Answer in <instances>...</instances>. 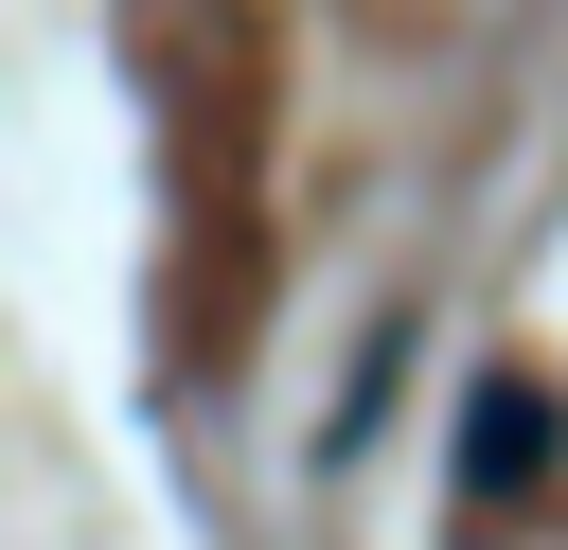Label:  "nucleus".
Returning a JSON list of instances; mask_svg holds the SVG:
<instances>
[{
  "instance_id": "1",
  "label": "nucleus",
  "mask_w": 568,
  "mask_h": 550,
  "mask_svg": "<svg viewBox=\"0 0 568 550\" xmlns=\"http://www.w3.org/2000/svg\"><path fill=\"white\" fill-rule=\"evenodd\" d=\"M550 461H568V408H550L532 373H479V390H462V497H479V515H515Z\"/></svg>"
}]
</instances>
